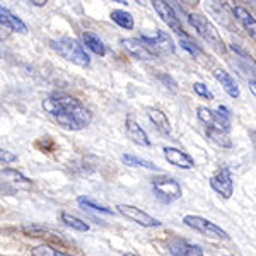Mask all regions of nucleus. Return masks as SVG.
Wrapping results in <instances>:
<instances>
[{"label": "nucleus", "instance_id": "obj_5", "mask_svg": "<svg viewBox=\"0 0 256 256\" xmlns=\"http://www.w3.org/2000/svg\"><path fill=\"white\" fill-rule=\"evenodd\" d=\"M152 190H154L158 198L162 200L164 204H171V202L180 200L183 196L181 184L171 176H156L152 180Z\"/></svg>", "mask_w": 256, "mask_h": 256}, {"label": "nucleus", "instance_id": "obj_36", "mask_svg": "<svg viewBox=\"0 0 256 256\" xmlns=\"http://www.w3.org/2000/svg\"><path fill=\"white\" fill-rule=\"evenodd\" d=\"M125 256H138V254H134V253H126Z\"/></svg>", "mask_w": 256, "mask_h": 256}, {"label": "nucleus", "instance_id": "obj_25", "mask_svg": "<svg viewBox=\"0 0 256 256\" xmlns=\"http://www.w3.org/2000/svg\"><path fill=\"white\" fill-rule=\"evenodd\" d=\"M77 204L80 205L84 210H92V212H101V214H106V216H111L113 214V210H110V208H106V207H101V205H98V204H94L92 200H89V198H84V196H80L79 200H77Z\"/></svg>", "mask_w": 256, "mask_h": 256}, {"label": "nucleus", "instance_id": "obj_23", "mask_svg": "<svg viewBox=\"0 0 256 256\" xmlns=\"http://www.w3.org/2000/svg\"><path fill=\"white\" fill-rule=\"evenodd\" d=\"M122 160L126 164L128 168H144V169H150V171H158V169H159L154 162L146 160V159H140V158H137V156H134V154H125L122 158Z\"/></svg>", "mask_w": 256, "mask_h": 256}, {"label": "nucleus", "instance_id": "obj_12", "mask_svg": "<svg viewBox=\"0 0 256 256\" xmlns=\"http://www.w3.org/2000/svg\"><path fill=\"white\" fill-rule=\"evenodd\" d=\"M164 156H166L168 162L181 169H193L195 168V159L184 150H180L176 147H164Z\"/></svg>", "mask_w": 256, "mask_h": 256}, {"label": "nucleus", "instance_id": "obj_17", "mask_svg": "<svg viewBox=\"0 0 256 256\" xmlns=\"http://www.w3.org/2000/svg\"><path fill=\"white\" fill-rule=\"evenodd\" d=\"M232 12H234V18L239 20V24H241V26L244 28V31L250 34V38H253L256 41V19L241 6L234 7Z\"/></svg>", "mask_w": 256, "mask_h": 256}, {"label": "nucleus", "instance_id": "obj_21", "mask_svg": "<svg viewBox=\"0 0 256 256\" xmlns=\"http://www.w3.org/2000/svg\"><path fill=\"white\" fill-rule=\"evenodd\" d=\"M207 137L212 140L214 144H217L218 147H224V148L232 147V140H230L229 134L224 130H217V128L207 126Z\"/></svg>", "mask_w": 256, "mask_h": 256}, {"label": "nucleus", "instance_id": "obj_9", "mask_svg": "<svg viewBox=\"0 0 256 256\" xmlns=\"http://www.w3.org/2000/svg\"><path fill=\"white\" fill-rule=\"evenodd\" d=\"M116 208L125 218H128V220L135 222V224H138L142 227H159L160 226V222L158 220V218L150 217L148 214H146L144 210H140L137 207H134V205L122 204V205H118Z\"/></svg>", "mask_w": 256, "mask_h": 256}, {"label": "nucleus", "instance_id": "obj_20", "mask_svg": "<svg viewBox=\"0 0 256 256\" xmlns=\"http://www.w3.org/2000/svg\"><path fill=\"white\" fill-rule=\"evenodd\" d=\"M82 40H84L86 48H89L92 53H96V55H99V56H104V55H106V46H104V43H102V41L99 40V36L96 34V32L86 31L84 34H82Z\"/></svg>", "mask_w": 256, "mask_h": 256}, {"label": "nucleus", "instance_id": "obj_33", "mask_svg": "<svg viewBox=\"0 0 256 256\" xmlns=\"http://www.w3.org/2000/svg\"><path fill=\"white\" fill-rule=\"evenodd\" d=\"M248 84H250V90L256 96V77H250V79H248Z\"/></svg>", "mask_w": 256, "mask_h": 256}, {"label": "nucleus", "instance_id": "obj_11", "mask_svg": "<svg viewBox=\"0 0 256 256\" xmlns=\"http://www.w3.org/2000/svg\"><path fill=\"white\" fill-rule=\"evenodd\" d=\"M168 250L172 256H205L198 244H192L186 239H180V238L169 239Z\"/></svg>", "mask_w": 256, "mask_h": 256}, {"label": "nucleus", "instance_id": "obj_16", "mask_svg": "<svg viewBox=\"0 0 256 256\" xmlns=\"http://www.w3.org/2000/svg\"><path fill=\"white\" fill-rule=\"evenodd\" d=\"M125 126H126L128 138L134 140L135 144H138V146H142V147H150V140H148L147 134L142 130V126H140L134 118H126Z\"/></svg>", "mask_w": 256, "mask_h": 256}, {"label": "nucleus", "instance_id": "obj_29", "mask_svg": "<svg viewBox=\"0 0 256 256\" xmlns=\"http://www.w3.org/2000/svg\"><path fill=\"white\" fill-rule=\"evenodd\" d=\"M18 160V156L12 154L9 150H4V148H0V162L2 164H10V162H16Z\"/></svg>", "mask_w": 256, "mask_h": 256}, {"label": "nucleus", "instance_id": "obj_19", "mask_svg": "<svg viewBox=\"0 0 256 256\" xmlns=\"http://www.w3.org/2000/svg\"><path fill=\"white\" fill-rule=\"evenodd\" d=\"M147 114H148V120L154 123V126L158 128L160 134H166V135L171 134V123H169L164 111H160L158 108H150Z\"/></svg>", "mask_w": 256, "mask_h": 256}, {"label": "nucleus", "instance_id": "obj_24", "mask_svg": "<svg viewBox=\"0 0 256 256\" xmlns=\"http://www.w3.org/2000/svg\"><path fill=\"white\" fill-rule=\"evenodd\" d=\"M60 217H62V222H64V224L67 226V227H72V229L80 230V232H88V230H89V226L86 224L84 220H80V218L70 216V214H67V212H62Z\"/></svg>", "mask_w": 256, "mask_h": 256}, {"label": "nucleus", "instance_id": "obj_3", "mask_svg": "<svg viewBox=\"0 0 256 256\" xmlns=\"http://www.w3.org/2000/svg\"><path fill=\"white\" fill-rule=\"evenodd\" d=\"M188 22L192 24V28H195V31L202 36L212 48H216L217 52H224V41H222L220 34H218L217 28L212 22L204 18L200 14H190L188 16Z\"/></svg>", "mask_w": 256, "mask_h": 256}, {"label": "nucleus", "instance_id": "obj_30", "mask_svg": "<svg viewBox=\"0 0 256 256\" xmlns=\"http://www.w3.org/2000/svg\"><path fill=\"white\" fill-rule=\"evenodd\" d=\"M158 79L162 82V84H166L168 88H171V90H178L176 88V82L172 80L171 76H166V74H158Z\"/></svg>", "mask_w": 256, "mask_h": 256}, {"label": "nucleus", "instance_id": "obj_26", "mask_svg": "<svg viewBox=\"0 0 256 256\" xmlns=\"http://www.w3.org/2000/svg\"><path fill=\"white\" fill-rule=\"evenodd\" d=\"M31 256H72V254H65V253H62V251L55 250V248H52V246L41 244V246L32 248Z\"/></svg>", "mask_w": 256, "mask_h": 256}, {"label": "nucleus", "instance_id": "obj_32", "mask_svg": "<svg viewBox=\"0 0 256 256\" xmlns=\"http://www.w3.org/2000/svg\"><path fill=\"white\" fill-rule=\"evenodd\" d=\"M217 111H218V113H220V114H222V116H224V118L230 120V111L227 110L226 106H218V108H217Z\"/></svg>", "mask_w": 256, "mask_h": 256}, {"label": "nucleus", "instance_id": "obj_27", "mask_svg": "<svg viewBox=\"0 0 256 256\" xmlns=\"http://www.w3.org/2000/svg\"><path fill=\"white\" fill-rule=\"evenodd\" d=\"M180 44H181V48L186 50L192 56H200L202 55L200 46H198V44L192 38H190V36H188V38H180Z\"/></svg>", "mask_w": 256, "mask_h": 256}, {"label": "nucleus", "instance_id": "obj_1", "mask_svg": "<svg viewBox=\"0 0 256 256\" xmlns=\"http://www.w3.org/2000/svg\"><path fill=\"white\" fill-rule=\"evenodd\" d=\"M43 110L65 130L77 132L90 123L89 110L68 94H50L43 99Z\"/></svg>", "mask_w": 256, "mask_h": 256}, {"label": "nucleus", "instance_id": "obj_4", "mask_svg": "<svg viewBox=\"0 0 256 256\" xmlns=\"http://www.w3.org/2000/svg\"><path fill=\"white\" fill-rule=\"evenodd\" d=\"M183 224L190 227V229L207 236L208 239H216V241H227V239H229V234H227L222 227H218L217 224H214L212 220L204 218L200 216H184Z\"/></svg>", "mask_w": 256, "mask_h": 256}, {"label": "nucleus", "instance_id": "obj_34", "mask_svg": "<svg viewBox=\"0 0 256 256\" xmlns=\"http://www.w3.org/2000/svg\"><path fill=\"white\" fill-rule=\"evenodd\" d=\"M250 138H251V142H253V147L256 150V130H254V128H253V130H250Z\"/></svg>", "mask_w": 256, "mask_h": 256}, {"label": "nucleus", "instance_id": "obj_14", "mask_svg": "<svg viewBox=\"0 0 256 256\" xmlns=\"http://www.w3.org/2000/svg\"><path fill=\"white\" fill-rule=\"evenodd\" d=\"M0 181L6 184H10L16 190H30L31 188V180H28L22 172L16 171L10 168L0 169Z\"/></svg>", "mask_w": 256, "mask_h": 256}, {"label": "nucleus", "instance_id": "obj_7", "mask_svg": "<svg viewBox=\"0 0 256 256\" xmlns=\"http://www.w3.org/2000/svg\"><path fill=\"white\" fill-rule=\"evenodd\" d=\"M140 41H142L146 46L154 53L156 56L158 55H168V53H174V43H172L171 36L168 32L158 30L152 36L142 34L140 36Z\"/></svg>", "mask_w": 256, "mask_h": 256}, {"label": "nucleus", "instance_id": "obj_18", "mask_svg": "<svg viewBox=\"0 0 256 256\" xmlns=\"http://www.w3.org/2000/svg\"><path fill=\"white\" fill-rule=\"evenodd\" d=\"M214 77L220 82V86L224 88V90L227 94H229L230 98H234V99H238L239 98V88H238V84H236V80L232 79V76H230L229 72H226V70H222V68H218L214 72Z\"/></svg>", "mask_w": 256, "mask_h": 256}, {"label": "nucleus", "instance_id": "obj_10", "mask_svg": "<svg viewBox=\"0 0 256 256\" xmlns=\"http://www.w3.org/2000/svg\"><path fill=\"white\" fill-rule=\"evenodd\" d=\"M196 116L202 123H205L210 128H217V130H224V132H229L230 128V120L224 118L218 111L210 110L207 106H200L196 110Z\"/></svg>", "mask_w": 256, "mask_h": 256}, {"label": "nucleus", "instance_id": "obj_6", "mask_svg": "<svg viewBox=\"0 0 256 256\" xmlns=\"http://www.w3.org/2000/svg\"><path fill=\"white\" fill-rule=\"evenodd\" d=\"M152 6H154V9H156V12H158L159 18L168 24V28H171V30L174 31L178 36H180V38H188L186 31L183 30V24H181L180 18L176 16L174 7H172L171 2L154 0V2H152Z\"/></svg>", "mask_w": 256, "mask_h": 256}, {"label": "nucleus", "instance_id": "obj_31", "mask_svg": "<svg viewBox=\"0 0 256 256\" xmlns=\"http://www.w3.org/2000/svg\"><path fill=\"white\" fill-rule=\"evenodd\" d=\"M9 34H10V30L7 26H4L2 22H0V41L7 40V38H9Z\"/></svg>", "mask_w": 256, "mask_h": 256}, {"label": "nucleus", "instance_id": "obj_13", "mask_svg": "<svg viewBox=\"0 0 256 256\" xmlns=\"http://www.w3.org/2000/svg\"><path fill=\"white\" fill-rule=\"evenodd\" d=\"M122 44H123V48L126 50L128 53H130L134 58H137V60H146V62H150V60H154L156 58V55L154 53L148 50L146 44L142 43L140 40L137 38H126V40H122Z\"/></svg>", "mask_w": 256, "mask_h": 256}, {"label": "nucleus", "instance_id": "obj_8", "mask_svg": "<svg viewBox=\"0 0 256 256\" xmlns=\"http://www.w3.org/2000/svg\"><path fill=\"white\" fill-rule=\"evenodd\" d=\"M210 188L220 195L222 198H230L234 193V181H232V174H230L229 168H220L210 176L208 180Z\"/></svg>", "mask_w": 256, "mask_h": 256}, {"label": "nucleus", "instance_id": "obj_15", "mask_svg": "<svg viewBox=\"0 0 256 256\" xmlns=\"http://www.w3.org/2000/svg\"><path fill=\"white\" fill-rule=\"evenodd\" d=\"M0 22L4 26H7L10 31H18V32H28V26L22 22V19L18 18L14 12H10L7 7H4L0 4Z\"/></svg>", "mask_w": 256, "mask_h": 256}, {"label": "nucleus", "instance_id": "obj_2", "mask_svg": "<svg viewBox=\"0 0 256 256\" xmlns=\"http://www.w3.org/2000/svg\"><path fill=\"white\" fill-rule=\"evenodd\" d=\"M50 44H52V48L55 50L58 55L64 56L65 60L72 62V64L79 65V67H89L90 65L89 55L86 53V50L82 48V44H79V41H76L74 38L64 36V38H58V40H52Z\"/></svg>", "mask_w": 256, "mask_h": 256}, {"label": "nucleus", "instance_id": "obj_28", "mask_svg": "<svg viewBox=\"0 0 256 256\" xmlns=\"http://www.w3.org/2000/svg\"><path fill=\"white\" fill-rule=\"evenodd\" d=\"M193 90H195V94H198V96L204 98V99H208V101L214 99V94L210 92L208 88L204 84V82H195V84H193Z\"/></svg>", "mask_w": 256, "mask_h": 256}, {"label": "nucleus", "instance_id": "obj_35", "mask_svg": "<svg viewBox=\"0 0 256 256\" xmlns=\"http://www.w3.org/2000/svg\"><path fill=\"white\" fill-rule=\"evenodd\" d=\"M30 4H32V6H38V7H43V6H46V0H31Z\"/></svg>", "mask_w": 256, "mask_h": 256}, {"label": "nucleus", "instance_id": "obj_22", "mask_svg": "<svg viewBox=\"0 0 256 256\" xmlns=\"http://www.w3.org/2000/svg\"><path fill=\"white\" fill-rule=\"evenodd\" d=\"M111 19H113V22H116L120 28H123L126 31H132L135 26L134 16L126 10H113L111 12Z\"/></svg>", "mask_w": 256, "mask_h": 256}, {"label": "nucleus", "instance_id": "obj_37", "mask_svg": "<svg viewBox=\"0 0 256 256\" xmlns=\"http://www.w3.org/2000/svg\"><path fill=\"white\" fill-rule=\"evenodd\" d=\"M253 4H254V6H256V2H253Z\"/></svg>", "mask_w": 256, "mask_h": 256}]
</instances>
